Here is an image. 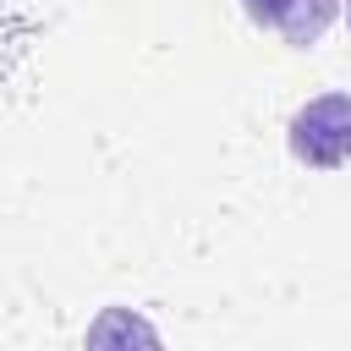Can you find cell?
I'll return each instance as SVG.
<instances>
[{
    "mask_svg": "<svg viewBox=\"0 0 351 351\" xmlns=\"http://www.w3.org/2000/svg\"><path fill=\"white\" fill-rule=\"evenodd\" d=\"M291 154L313 170L351 159V93H318L291 115Z\"/></svg>",
    "mask_w": 351,
    "mask_h": 351,
    "instance_id": "obj_1",
    "label": "cell"
},
{
    "mask_svg": "<svg viewBox=\"0 0 351 351\" xmlns=\"http://www.w3.org/2000/svg\"><path fill=\"white\" fill-rule=\"evenodd\" d=\"M241 11L258 27L280 33L291 49H313L329 33V22L340 16V0H241Z\"/></svg>",
    "mask_w": 351,
    "mask_h": 351,
    "instance_id": "obj_2",
    "label": "cell"
},
{
    "mask_svg": "<svg viewBox=\"0 0 351 351\" xmlns=\"http://www.w3.org/2000/svg\"><path fill=\"white\" fill-rule=\"evenodd\" d=\"M346 16H351V0H346Z\"/></svg>",
    "mask_w": 351,
    "mask_h": 351,
    "instance_id": "obj_3",
    "label": "cell"
}]
</instances>
